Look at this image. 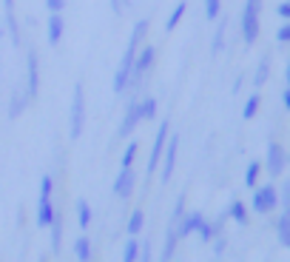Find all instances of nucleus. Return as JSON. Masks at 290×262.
Listing matches in <instances>:
<instances>
[{"label":"nucleus","mask_w":290,"mask_h":262,"mask_svg":"<svg viewBox=\"0 0 290 262\" xmlns=\"http://www.w3.org/2000/svg\"><path fill=\"white\" fill-rule=\"evenodd\" d=\"M54 177L51 174H43L40 177V191H37V214H34V220H37L40 228H49L51 220H54Z\"/></svg>","instance_id":"obj_2"},{"label":"nucleus","mask_w":290,"mask_h":262,"mask_svg":"<svg viewBox=\"0 0 290 262\" xmlns=\"http://www.w3.org/2000/svg\"><path fill=\"white\" fill-rule=\"evenodd\" d=\"M219 14H222V0H205V20H219Z\"/></svg>","instance_id":"obj_29"},{"label":"nucleus","mask_w":290,"mask_h":262,"mask_svg":"<svg viewBox=\"0 0 290 262\" xmlns=\"http://www.w3.org/2000/svg\"><path fill=\"white\" fill-rule=\"evenodd\" d=\"M267 74H270V57H262L259 68H256V77H253V83H256V89H262V85L267 83Z\"/></svg>","instance_id":"obj_28"},{"label":"nucleus","mask_w":290,"mask_h":262,"mask_svg":"<svg viewBox=\"0 0 290 262\" xmlns=\"http://www.w3.org/2000/svg\"><path fill=\"white\" fill-rule=\"evenodd\" d=\"M225 29H228V26L219 23V29H216V34H214V46H210V51H214V55H219V51H222V46H225Z\"/></svg>","instance_id":"obj_31"},{"label":"nucleus","mask_w":290,"mask_h":262,"mask_svg":"<svg viewBox=\"0 0 290 262\" xmlns=\"http://www.w3.org/2000/svg\"><path fill=\"white\" fill-rule=\"evenodd\" d=\"M49 231H51V254L57 256L60 254V248H63V231H66V217H63L60 208L54 211V220H51Z\"/></svg>","instance_id":"obj_15"},{"label":"nucleus","mask_w":290,"mask_h":262,"mask_svg":"<svg viewBox=\"0 0 290 262\" xmlns=\"http://www.w3.org/2000/svg\"><path fill=\"white\" fill-rule=\"evenodd\" d=\"M287 248H290V239H287Z\"/></svg>","instance_id":"obj_41"},{"label":"nucleus","mask_w":290,"mask_h":262,"mask_svg":"<svg viewBox=\"0 0 290 262\" xmlns=\"http://www.w3.org/2000/svg\"><path fill=\"white\" fill-rule=\"evenodd\" d=\"M142 228H145V211H142V208H134V211L128 214V220H125V234H128V237H140Z\"/></svg>","instance_id":"obj_18"},{"label":"nucleus","mask_w":290,"mask_h":262,"mask_svg":"<svg viewBox=\"0 0 290 262\" xmlns=\"http://www.w3.org/2000/svg\"><path fill=\"white\" fill-rule=\"evenodd\" d=\"M282 103H284V109L290 111V85H287V89L282 92Z\"/></svg>","instance_id":"obj_38"},{"label":"nucleus","mask_w":290,"mask_h":262,"mask_svg":"<svg viewBox=\"0 0 290 262\" xmlns=\"http://www.w3.org/2000/svg\"><path fill=\"white\" fill-rule=\"evenodd\" d=\"M63 34H66V18L63 14H49V20H46V40H49V46H60Z\"/></svg>","instance_id":"obj_12"},{"label":"nucleus","mask_w":290,"mask_h":262,"mask_svg":"<svg viewBox=\"0 0 290 262\" xmlns=\"http://www.w3.org/2000/svg\"><path fill=\"white\" fill-rule=\"evenodd\" d=\"M259 14H262V0H245V9H242V40L247 46L259 40Z\"/></svg>","instance_id":"obj_3"},{"label":"nucleus","mask_w":290,"mask_h":262,"mask_svg":"<svg viewBox=\"0 0 290 262\" xmlns=\"http://www.w3.org/2000/svg\"><path fill=\"white\" fill-rule=\"evenodd\" d=\"M137 256H140V239L128 237L123 245V262H137Z\"/></svg>","instance_id":"obj_25"},{"label":"nucleus","mask_w":290,"mask_h":262,"mask_svg":"<svg viewBox=\"0 0 290 262\" xmlns=\"http://www.w3.org/2000/svg\"><path fill=\"white\" fill-rule=\"evenodd\" d=\"M94 214H91V205H88V200H77V225H80V231H88V225H91Z\"/></svg>","instance_id":"obj_20"},{"label":"nucleus","mask_w":290,"mask_h":262,"mask_svg":"<svg viewBox=\"0 0 290 262\" xmlns=\"http://www.w3.org/2000/svg\"><path fill=\"white\" fill-rule=\"evenodd\" d=\"M74 256L77 262H91V239L86 237V231L74 239Z\"/></svg>","instance_id":"obj_19"},{"label":"nucleus","mask_w":290,"mask_h":262,"mask_svg":"<svg viewBox=\"0 0 290 262\" xmlns=\"http://www.w3.org/2000/svg\"><path fill=\"white\" fill-rule=\"evenodd\" d=\"M108 6H111V12L117 14V18H123V14H128V9L134 6V0H108Z\"/></svg>","instance_id":"obj_30"},{"label":"nucleus","mask_w":290,"mask_h":262,"mask_svg":"<svg viewBox=\"0 0 290 262\" xmlns=\"http://www.w3.org/2000/svg\"><path fill=\"white\" fill-rule=\"evenodd\" d=\"M137 262H154V245L145 239V242H140V256H137Z\"/></svg>","instance_id":"obj_32"},{"label":"nucleus","mask_w":290,"mask_h":262,"mask_svg":"<svg viewBox=\"0 0 290 262\" xmlns=\"http://www.w3.org/2000/svg\"><path fill=\"white\" fill-rule=\"evenodd\" d=\"M225 214H228L234 222H239V225H247V220H250V217H247V205H245L242 200H234V202H230V208H228Z\"/></svg>","instance_id":"obj_21"},{"label":"nucleus","mask_w":290,"mask_h":262,"mask_svg":"<svg viewBox=\"0 0 290 262\" xmlns=\"http://www.w3.org/2000/svg\"><path fill=\"white\" fill-rule=\"evenodd\" d=\"M284 80H287V85H290V63H287V72H284Z\"/></svg>","instance_id":"obj_39"},{"label":"nucleus","mask_w":290,"mask_h":262,"mask_svg":"<svg viewBox=\"0 0 290 262\" xmlns=\"http://www.w3.org/2000/svg\"><path fill=\"white\" fill-rule=\"evenodd\" d=\"M276 234H279V242L287 245V239H290V214L287 211H282V217L276 220Z\"/></svg>","instance_id":"obj_24"},{"label":"nucleus","mask_w":290,"mask_h":262,"mask_svg":"<svg viewBox=\"0 0 290 262\" xmlns=\"http://www.w3.org/2000/svg\"><path fill=\"white\" fill-rule=\"evenodd\" d=\"M26 94H29V100L34 103L40 94V55L34 46H29L26 49V83H23Z\"/></svg>","instance_id":"obj_6"},{"label":"nucleus","mask_w":290,"mask_h":262,"mask_svg":"<svg viewBox=\"0 0 290 262\" xmlns=\"http://www.w3.org/2000/svg\"><path fill=\"white\" fill-rule=\"evenodd\" d=\"M83 128H86V85L83 80H77L68 106V140H80Z\"/></svg>","instance_id":"obj_1"},{"label":"nucleus","mask_w":290,"mask_h":262,"mask_svg":"<svg viewBox=\"0 0 290 262\" xmlns=\"http://www.w3.org/2000/svg\"><path fill=\"white\" fill-rule=\"evenodd\" d=\"M259 106H262V94L253 92L250 97L245 100V106H242V117H245V120H253V117H256V111H259Z\"/></svg>","instance_id":"obj_23"},{"label":"nucleus","mask_w":290,"mask_h":262,"mask_svg":"<svg viewBox=\"0 0 290 262\" xmlns=\"http://www.w3.org/2000/svg\"><path fill=\"white\" fill-rule=\"evenodd\" d=\"M137 151H140V146H137V140H134V143H128V146H125V151H123V160H120V168H134Z\"/></svg>","instance_id":"obj_27"},{"label":"nucleus","mask_w":290,"mask_h":262,"mask_svg":"<svg viewBox=\"0 0 290 262\" xmlns=\"http://www.w3.org/2000/svg\"><path fill=\"white\" fill-rule=\"evenodd\" d=\"M168 134H171V123L168 120H160L157 126V137L151 143V154H148V163H145V177H154L157 168H160V160H162V151H165V143H168Z\"/></svg>","instance_id":"obj_5"},{"label":"nucleus","mask_w":290,"mask_h":262,"mask_svg":"<svg viewBox=\"0 0 290 262\" xmlns=\"http://www.w3.org/2000/svg\"><path fill=\"white\" fill-rule=\"evenodd\" d=\"M157 111H160V100L154 94H142L140 97V117L142 123H157Z\"/></svg>","instance_id":"obj_16"},{"label":"nucleus","mask_w":290,"mask_h":262,"mask_svg":"<svg viewBox=\"0 0 290 262\" xmlns=\"http://www.w3.org/2000/svg\"><path fill=\"white\" fill-rule=\"evenodd\" d=\"M225 245H228V239H225L222 234H219V237H214V254H216V256H222Z\"/></svg>","instance_id":"obj_36"},{"label":"nucleus","mask_w":290,"mask_h":262,"mask_svg":"<svg viewBox=\"0 0 290 262\" xmlns=\"http://www.w3.org/2000/svg\"><path fill=\"white\" fill-rule=\"evenodd\" d=\"M140 97H142V92H128V100H125V114H123V120H120V126H117V140H128V137L134 134V128L142 123V117H140Z\"/></svg>","instance_id":"obj_4"},{"label":"nucleus","mask_w":290,"mask_h":262,"mask_svg":"<svg viewBox=\"0 0 290 262\" xmlns=\"http://www.w3.org/2000/svg\"><path fill=\"white\" fill-rule=\"evenodd\" d=\"M185 12H188V3L185 0H179L177 6L171 9V14H168V20H165V31H173L179 26V20L185 18Z\"/></svg>","instance_id":"obj_22"},{"label":"nucleus","mask_w":290,"mask_h":262,"mask_svg":"<svg viewBox=\"0 0 290 262\" xmlns=\"http://www.w3.org/2000/svg\"><path fill=\"white\" fill-rule=\"evenodd\" d=\"M3 14H6V34L12 40V46L20 49V23H17V12H14V0H3Z\"/></svg>","instance_id":"obj_11"},{"label":"nucleus","mask_w":290,"mask_h":262,"mask_svg":"<svg viewBox=\"0 0 290 262\" xmlns=\"http://www.w3.org/2000/svg\"><path fill=\"white\" fill-rule=\"evenodd\" d=\"M37 262H49V256H40V259Z\"/></svg>","instance_id":"obj_40"},{"label":"nucleus","mask_w":290,"mask_h":262,"mask_svg":"<svg viewBox=\"0 0 290 262\" xmlns=\"http://www.w3.org/2000/svg\"><path fill=\"white\" fill-rule=\"evenodd\" d=\"M279 202H282V205H284V211L290 214V180L282 185V197H279Z\"/></svg>","instance_id":"obj_34"},{"label":"nucleus","mask_w":290,"mask_h":262,"mask_svg":"<svg viewBox=\"0 0 290 262\" xmlns=\"http://www.w3.org/2000/svg\"><path fill=\"white\" fill-rule=\"evenodd\" d=\"M276 12H279V18H282V20H290V3H287V0H284V3H279Z\"/></svg>","instance_id":"obj_37"},{"label":"nucleus","mask_w":290,"mask_h":262,"mask_svg":"<svg viewBox=\"0 0 290 262\" xmlns=\"http://www.w3.org/2000/svg\"><path fill=\"white\" fill-rule=\"evenodd\" d=\"M259 171H262L259 160L247 163V168H245V185H247V188H256V183H259Z\"/></svg>","instance_id":"obj_26"},{"label":"nucleus","mask_w":290,"mask_h":262,"mask_svg":"<svg viewBox=\"0 0 290 262\" xmlns=\"http://www.w3.org/2000/svg\"><path fill=\"white\" fill-rule=\"evenodd\" d=\"M276 40L279 43H290V20L284 26H279V31H276Z\"/></svg>","instance_id":"obj_35"},{"label":"nucleus","mask_w":290,"mask_h":262,"mask_svg":"<svg viewBox=\"0 0 290 262\" xmlns=\"http://www.w3.org/2000/svg\"><path fill=\"white\" fill-rule=\"evenodd\" d=\"M284 165H287V151L282 148V143L270 140L267 143V157H265V168L270 177H282Z\"/></svg>","instance_id":"obj_10"},{"label":"nucleus","mask_w":290,"mask_h":262,"mask_svg":"<svg viewBox=\"0 0 290 262\" xmlns=\"http://www.w3.org/2000/svg\"><path fill=\"white\" fill-rule=\"evenodd\" d=\"M177 151H179V134H168L165 151H162V160H160V180H162V185L173 177V168H177Z\"/></svg>","instance_id":"obj_7"},{"label":"nucleus","mask_w":290,"mask_h":262,"mask_svg":"<svg viewBox=\"0 0 290 262\" xmlns=\"http://www.w3.org/2000/svg\"><path fill=\"white\" fill-rule=\"evenodd\" d=\"M111 191H114L117 200H131L134 191H137V171L134 168H120V174L111 183Z\"/></svg>","instance_id":"obj_9"},{"label":"nucleus","mask_w":290,"mask_h":262,"mask_svg":"<svg viewBox=\"0 0 290 262\" xmlns=\"http://www.w3.org/2000/svg\"><path fill=\"white\" fill-rule=\"evenodd\" d=\"M202 220H205L202 211H185L182 214V220L177 222V237L185 239V237H191V234H197V228H199V222Z\"/></svg>","instance_id":"obj_13"},{"label":"nucleus","mask_w":290,"mask_h":262,"mask_svg":"<svg viewBox=\"0 0 290 262\" xmlns=\"http://www.w3.org/2000/svg\"><path fill=\"white\" fill-rule=\"evenodd\" d=\"M253 211L256 214H270L276 211L279 205V191L273 185H259V188H253V200H250Z\"/></svg>","instance_id":"obj_8"},{"label":"nucleus","mask_w":290,"mask_h":262,"mask_svg":"<svg viewBox=\"0 0 290 262\" xmlns=\"http://www.w3.org/2000/svg\"><path fill=\"white\" fill-rule=\"evenodd\" d=\"M148 29H151V20H148V18L137 20V23H134V29H131V34H128V46L140 49L142 43H145V37H148Z\"/></svg>","instance_id":"obj_17"},{"label":"nucleus","mask_w":290,"mask_h":262,"mask_svg":"<svg viewBox=\"0 0 290 262\" xmlns=\"http://www.w3.org/2000/svg\"><path fill=\"white\" fill-rule=\"evenodd\" d=\"M29 94H26V89L23 85H17L12 92V97H9V120H17V117H23L26 114V109H29Z\"/></svg>","instance_id":"obj_14"},{"label":"nucleus","mask_w":290,"mask_h":262,"mask_svg":"<svg viewBox=\"0 0 290 262\" xmlns=\"http://www.w3.org/2000/svg\"><path fill=\"white\" fill-rule=\"evenodd\" d=\"M46 9L51 14H63L66 12V0H46Z\"/></svg>","instance_id":"obj_33"}]
</instances>
